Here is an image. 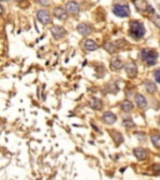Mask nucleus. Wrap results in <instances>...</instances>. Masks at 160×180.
<instances>
[{
    "label": "nucleus",
    "mask_w": 160,
    "mask_h": 180,
    "mask_svg": "<svg viewBox=\"0 0 160 180\" xmlns=\"http://www.w3.org/2000/svg\"><path fill=\"white\" fill-rule=\"evenodd\" d=\"M124 125H125V126H134L135 124H134L130 119H125V120H124Z\"/></svg>",
    "instance_id": "412c9836"
},
{
    "label": "nucleus",
    "mask_w": 160,
    "mask_h": 180,
    "mask_svg": "<svg viewBox=\"0 0 160 180\" xmlns=\"http://www.w3.org/2000/svg\"><path fill=\"white\" fill-rule=\"evenodd\" d=\"M154 78H155V80H156L158 83H160V69L155 70V73H154Z\"/></svg>",
    "instance_id": "aec40b11"
},
{
    "label": "nucleus",
    "mask_w": 160,
    "mask_h": 180,
    "mask_svg": "<svg viewBox=\"0 0 160 180\" xmlns=\"http://www.w3.org/2000/svg\"><path fill=\"white\" fill-rule=\"evenodd\" d=\"M65 10H66V13H69V14H76V13L80 10V8H79V4H78V3H75V2H69V3H66V5H65Z\"/></svg>",
    "instance_id": "423d86ee"
},
{
    "label": "nucleus",
    "mask_w": 160,
    "mask_h": 180,
    "mask_svg": "<svg viewBox=\"0 0 160 180\" xmlns=\"http://www.w3.org/2000/svg\"><path fill=\"white\" fill-rule=\"evenodd\" d=\"M84 49H85L87 51H94V50L98 49V44H96L94 40L88 39V40H85V43H84Z\"/></svg>",
    "instance_id": "9d476101"
},
{
    "label": "nucleus",
    "mask_w": 160,
    "mask_h": 180,
    "mask_svg": "<svg viewBox=\"0 0 160 180\" xmlns=\"http://www.w3.org/2000/svg\"><path fill=\"white\" fill-rule=\"evenodd\" d=\"M120 107H121V109H123L125 113H129V111L133 110V103L129 102V100H124V102H121Z\"/></svg>",
    "instance_id": "f3484780"
},
{
    "label": "nucleus",
    "mask_w": 160,
    "mask_h": 180,
    "mask_svg": "<svg viewBox=\"0 0 160 180\" xmlns=\"http://www.w3.org/2000/svg\"><path fill=\"white\" fill-rule=\"evenodd\" d=\"M125 70H126V74L130 76V78H134L136 75V66L134 63H129L125 65Z\"/></svg>",
    "instance_id": "9b49d317"
},
{
    "label": "nucleus",
    "mask_w": 160,
    "mask_h": 180,
    "mask_svg": "<svg viewBox=\"0 0 160 180\" xmlns=\"http://www.w3.org/2000/svg\"><path fill=\"white\" fill-rule=\"evenodd\" d=\"M105 49H106V51H109V53H115L116 51V46L114 45V43H105Z\"/></svg>",
    "instance_id": "6ab92c4d"
},
{
    "label": "nucleus",
    "mask_w": 160,
    "mask_h": 180,
    "mask_svg": "<svg viewBox=\"0 0 160 180\" xmlns=\"http://www.w3.org/2000/svg\"><path fill=\"white\" fill-rule=\"evenodd\" d=\"M36 18H38V20H39L41 24H49V23L51 21V17H50V14H49L46 10H43V9L38 10V13H36Z\"/></svg>",
    "instance_id": "20e7f679"
},
{
    "label": "nucleus",
    "mask_w": 160,
    "mask_h": 180,
    "mask_svg": "<svg viewBox=\"0 0 160 180\" xmlns=\"http://www.w3.org/2000/svg\"><path fill=\"white\" fill-rule=\"evenodd\" d=\"M135 103H136V105L139 107V108H145L146 107V100H145V98H144V95H141V94H136L135 95Z\"/></svg>",
    "instance_id": "f8f14e48"
},
{
    "label": "nucleus",
    "mask_w": 160,
    "mask_h": 180,
    "mask_svg": "<svg viewBox=\"0 0 160 180\" xmlns=\"http://www.w3.org/2000/svg\"><path fill=\"white\" fill-rule=\"evenodd\" d=\"M89 105H90L92 109H94V110H99V109L103 107V103H101V100H99V99H96V98H93V99L90 100Z\"/></svg>",
    "instance_id": "ddd939ff"
},
{
    "label": "nucleus",
    "mask_w": 160,
    "mask_h": 180,
    "mask_svg": "<svg viewBox=\"0 0 160 180\" xmlns=\"http://www.w3.org/2000/svg\"><path fill=\"white\" fill-rule=\"evenodd\" d=\"M54 15H55V18L59 19V20H65L66 17H68V13H66V10L63 9V8H55V9H54Z\"/></svg>",
    "instance_id": "1a4fd4ad"
},
{
    "label": "nucleus",
    "mask_w": 160,
    "mask_h": 180,
    "mask_svg": "<svg viewBox=\"0 0 160 180\" xmlns=\"http://www.w3.org/2000/svg\"><path fill=\"white\" fill-rule=\"evenodd\" d=\"M110 66H111L114 70H119V69L123 68V61H121L119 58H114V59L111 60V63H110Z\"/></svg>",
    "instance_id": "dca6fc26"
},
{
    "label": "nucleus",
    "mask_w": 160,
    "mask_h": 180,
    "mask_svg": "<svg viewBox=\"0 0 160 180\" xmlns=\"http://www.w3.org/2000/svg\"><path fill=\"white\" fill-rule=\"evenodd\" d=\"M134 155H135V158H136L138 160H144V159L146 158L145 150H144V149H140V148H136V149L134 150Z\"/></svg>",
    "instance_id": "4468645a"
},
{
    "label": "nucleus",
    "mask_w": 160,
    "mask_h": 180,
    "mask_svg": "<svg viewBox=\"0 0 160 180\" xmlns=\"http://www.w3.org/2000/svg\"><path fill=\"white\" fill-rule=\"evenodd\" d=\"M78 31L82 35H89L92 33V26L85 24V23H82V24L78 25Z\"/></svg>",
    "instance_id": "0eeeda50"
},
{
    "label": "nucleus",
    "mask_w": 160,
    "mask_h": 180,
    "mask_svg": "<svg viewBox=\"0 0 160 180\" xmlns=\"http://www.w3.org/2000/svg\"><path fill=\"white\" fill-rule=\"evenodd\" d=\"M148 12L153 14V13H154V9H153V7H150V5H148Z\"/></svg>",
    "instance_id": "4be33fe9"
},
{
    "label": "nucleus",
    "mask_w": 160,
    "mask_h": 180,
    "mask_svg": "<svg viewBox=\"0 0 160 180\" xmlns=\"http://www.w3.org/2000/svg\"><path fill=\"white\" fill-rule=\"evenodd\" d=\"M151 143L155 148H160V135H151Z\"/></svg>",
    "instance_id": "a211bd4d"
},
{
    "label": "nucleus",
    "mask_w": 160,
    "mask_h": 180,
    "mask_svg": "<svg viewBox=\"0 0 160 180\" xmlns=\"http://www.w3.org/2000/svg\"><path fill=\"white\" fill-rule=\"evenodd\" d=\"M144 86H145V89H146V92H148V93H151V94H153V93L156 92V85H155L153 81H150V80L145 81Z\"/></svg>",
    "instance_id": "2eb2a0df"
},
{
    "label": "nucleus",
    "mask_w": 160,
    "mask_h": 180,
    "mask_svg": "<svg viewBox=\"0 0 160 180\" xmlns=\"http://www.w3.org/2000/svg\"><path fill=\"white\" fill-rule=\"evenodd\" d=\"M113 13H114L116 17L126 18V17H129L130 10H129V7L125 5V4H115L114 8H113Z\"/></svg>",
    "instance_id": "7ed1b4c3"
},
{
    "label": "nucleus",
    "mask_w": 160,
    "mask_h": 180,
    "mask_svg": "<svg viewBox=\"0 0 160 180\" xmlns=\"http://www.w3.org/2000/svg\"><path fill=\"white\" fill-rule=\"evenodd\" d=\"M103 120H104L105 124H114V123L116 121V116H115L114 113L106 111V113H104V115H103Z\"/></svg>",
    "instance_id": "6e6552de"
},
{
    "label": "nucleus",
    "mask_w": 160,
    "mask_h": 180,
    "mask_svg": "<svg viewBox=\"0 0 160 180\" xmlns=\"http://www.w3.org/2000/svg\"><path fill=\"white\" fill-rule=\"evenodd\" d=\"M159 123H160V118H159Z\"/></svg>",
    "instance_id": "5701e85b"
},
{
    "label": "nucleus",
    "mask_w": 160,
    "mask_h": 180,
    "mask_svg": "<svg viewBox=\"0 0 160 180\" xmlns=\"http://www.w3.org/2000/svg\"><path fill=\"white\" fill-rule=\"evenodd\" d=\"M51 34H53V36L56 39V40H60V39H63L64 36H65V30H64V28H60V26H53L51 28Z\"/></svg>",
    "instance_id": "39448f33"
},
{
    "label": "nucleus",
    "mask_w": 160,
    "mask_h": 180,
    "mask_svg": "<svg viewBox=\"0 0 160 180\" xmlns=\"http://www.w3.org/2000/svg\"><path fill=\"white\" fill-rule=\"evenodd\" d=\"M141 59L148 64V65H155L158 60V53L153 49H143L140 53Z\"/></svg>",
    "instance_id": "f03ea898"
},
{
    "label": "nucleus",
    "mask_w": 160,
    "mask_h": 180,
    "mask_svg": "<svg viewBox=\"0 0 160 180\" xmlns=\"http://www.w3.org/2000/svg\"><path fill=\"white\" fill-rule=\"evenodd\" d=\"M130 35L135 39H140L145 35V28L144 25L140 23V21H136V20H133L130 23V30H129Z\"/></svg>",
    "instance_id": "f257e3e1"
}]
</instances>
